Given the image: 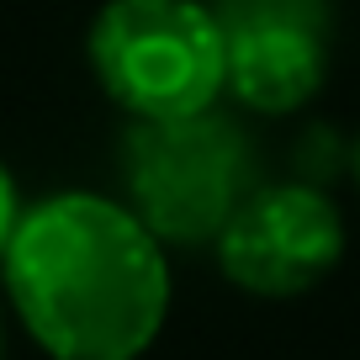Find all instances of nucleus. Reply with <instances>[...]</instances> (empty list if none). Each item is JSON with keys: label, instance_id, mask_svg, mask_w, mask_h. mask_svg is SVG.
<instances>
[{"label": "nucleus", "instance_id": "obj_5", "mask_svg": "<svg viewBox=\"0 0 360 360\" xmlns=\"http://www.w3.org/2000/svg\"><path fill=\"white\" fill-rule=\"evenodd\" d=\"M223 27V96L255 117L318 101L334 64V0H212Z\"/></svg>", "mask_w": 360, "mask_h": 360}, {"label": "nucleus", "instance_id": "obj_1", "mask_svg": "<svg viewBox=\"0 0 360 360\" xmlns=\"http://www.w3.org/2000/svg\"><path fill=\"white\" fill-rule=\"evenodd\" d=\"M0 292L48 360H143L169 323L175 276L122 196L53 191L27 202L0 255Z\"/></svg>", "mask_w": 360, "mask_h": 360}, {"label": "nucleus", "instance_id": "obj_3", "mask_svg": "<svg viewBox=\"0 0 360 360\" xmlns=\"http://www.w3.org/2000/svg\"><path fill=\"white\" fill-rule=\"evenodd\" d=\"M85 58L127 122L191 117L223 101V27L212 0H106Z\"/></svg>", "mask_w": 360, "mask_h": 360}, {"label": "nucleus", "instance_id": "obj_2", "mask_svg": "<svg viewBox=\"0 0 360 360\" xmlns=\"http://www.w3.org/2000/svg\"><path fill=\"white\" fill-rule=\"evenodd\" d=\"M117 169L122 202L165 249H212L233 207L259 186L255 143L217 106L165 122H127Z\"/></svg>", "mask_w": 360, "mask_h": 360}, {"label": "nucleus", "instance_id": "obj_8", "mask_svg": "<svg viewBox=\"0 0 360 360\" xmlns=\"http://www.w3.org/2000/svg\"><path fill=\"white\" fill-rule=\"evenodd\" d=\"M349 175H355V186H360V138H355V148H349Z\"/></svg>", "mask_w": 360, "mask_h": 360}, {"label": "nucleus", "instance_id": "obj_7", "mask_svg": "<svg viewBox=\"0 0 360 360\" xmlns=\"http://www.w3.org/2000/svg\"><path fill=\"white\" fill-rule=\"evenodd\" d=\"M6 345H11V307H6V292H0V360H6Z\"/></svg>", "mask_w": 360, "mask_h": 360}, {"label": "nucleus", "instance_id": "obj_6", "mask_svg": "<svg viewBox=\"0 0 360 360\" xmlns=\"http://www.w3.org/2000/svg\"><path fill=\"white\" fill-rule=\"evenodd\" d=\"M22 212H27L22 186H16L11 165L0 159V255H6V244H11V233H16V223H22Z\"/></svg>", "mask_w": 360, "mask_h": 360}, {"label": "nucleus", "instance_id": "obj_4", "mask_svg": "<svg viewBox=\"0 0 360 360\" xmlns=\"http://www.w3.org/2000/svg\"><path fill=\"white\" fill-rule=\"evenodd\" d=\"M345 244V212L318 180H259L212 238V259L233 292L292 302L334 276Z\"/></svg>", "mask_w": 360, "mask_h": 360}]
</instances>
